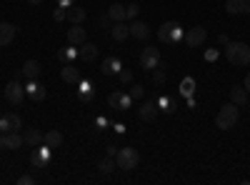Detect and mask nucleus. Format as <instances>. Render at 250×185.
I'll return each mask as SVG.
<instances>
[{"instance_id": "nucleus-1", "label": "nucleus", "mask_w": 250, "mask_h": 185, "mask_svg": "<svg viewBox=\"0 0 250 185\" xmlns=\"http://www.w3.org/2000/svg\"><path fill=\"white\" fill-rule=\"evenodd\" d=\"M225 60L235 68H245L250 65V45L245 43H230L228 40L225 43Z\"/></svg>"}, {"instance_id": "nucleus-2", "label": "nucleus", "mask_w": 250, "mask_h": 185, "mask_svg": "<svg viewBox=\"0 0 250 185\" xmlns=\"http://www.w3.org/2000/svg\"><path fill=\"white\" fill-rule=\"evenodd\" d=\"M240 120V110H238V105L235 103H225V105L218 110V115H215V128H220V130H230V128H235V123Z\"/></svg>"}, {"instance_id": "nucleus-3", "label": "nucleus", "mask_w": 250, "mask_h": 185, "mask_svg": "<svg viewBox=\"0 0 250 185\" xmlns=\"http://www.w3.org/2000/svg\"><path fill=\"white\" fill-rule=\"evenodd\" d=\"M183 35H185V30H183L180 23H175V20H168V23H163L158 28V38L163 40V43H170V45L173 43H180Z\"/></svg>"}, {"instance_id": "nucleus-4", "label": "nucleus", "mask_w": 250, "mask_h": 185, "mask_svg": "<svg viewBox=\"0 0 250 185\" xmlns=\"http://www.w3.org/2000/svg\"><path fill=\"white\" fill-rule=\"evenodd\" d=\"M115 165L120 170H135L140 165V153L135 148H120L115 155Z\"/></svg>"}, {"instance_id": "nucleus-5", "label": "nucleus", "mask_w": 250, "mask_h": 185, "mask_svg": "<svg viewBox=\"0 0 250 185\" xmlns=\"http://www.w3.org/2000/svg\"><path fill=\"white\" fill-rule=\"evenodd\" d=\"M25 98V85H20V80H10V83L5 85V100L10 103V105H20Z\"/></svg>"}, {"instance_id": "nucleus-6", "label": "nucleus", "mask_w": 250, "mask_h": 185, "mask_svg": "<svg viewBox=\"0 0 250 185\" xmlns=\"http://www.w3.org/2000/svg\"><path fill=\"white\" fill-rule=\"evenodd\" d=\"M205 38H208V30H205L203 25H195V28H190V30H185V35H183V40H185L188 48H200V45L205 43Z\"/></svg>"}, {"instance_id": "nucleus-7", "label": "nucleus", "mask_w": 250, "mask_h": 185, "mask_svg": "<svg viewBox=\"0 0 250 185\" xmlns=\"http://www.w3.org/2000/svg\"><path fill=\"white\" fill-rule=\"evenodd\" d=\"M50 150H53V148H48L45 143H43V145H38V148L33 150V155H30L33 168H38V170H45V165L50 163Z\"/></svg>"}, {"instance_id": "nucleus-8", "label": "nucleus", "mask_w": 250, "mask_h": 185, "mask_svg": "<svg viewBox=\"0 0 250 185\" xmlns=\"http://www.w3.org/2000/svg\"><path fill=\"white\" fill-rule=\"evenodd\" d=\"M140 65H143L145 70H155V68L160 65V50H158V48H145V50L140 53Z\"/></svg>"}, {"instance_id": "nucleus-9", "label": "nucleus", "mask_w": 250, "mask_h": 185, "mask_svg": "<svg viewBox=\"0 0 250 185\" xmlns=\"http://www.w3.org/2000/svg\"><path fill=\"white\" fill-rule=\"evenodd\" d=\"M130 103H133L130 93L115 90V93H110V95H108V105H110V108H115V110H128V108H130Z\"/></svg>"}, {"instance_id": "nucleus-10", "label": "nucleus", "mask_w": 250, "mask_h": 185, "mask_svg": "<svg viewBox=\"0 0 250 185\" xmlns=\"http://www.w3.org/2000/svg\"><path fill=\"white\" fill-rule=\"evenodd\" d=\"M20 145H23V135H20L18 130L0 135V148H3V150H18Z\"/></svg>"}, {"instance_id": "nucleus-11", "label": "nucleus", "mask_w": 250, "mask_h": 185, "mask_svg": "<svg viewBox=\"0 0 250 185\" xmlns=\"http://www.w3.org/2000/svg\"><path fill=\"white\" fill-rule=\"evenodd\" d=\"M20 128H23V120H20V115L10 113V115L0 118V133H13V130H20Z\"/></svg>"}, {"instance_id": "nucleus-12", "label": "nucleus", "mask_w": 250, "mask_h": 185, "mask_svg": "<svg viewBox=\"0 0 250 185\" xmlns=\"http://www.w3.org/2000/svg\"><path fill=\"white\" fill-rule=\"evenodd\" d=\"M65 38H68V43L75 45V48H80V45L88 40L85 28H83V25H73V28H68V35H65Z\"/></svg>"}, {"instance_id": "nucleus-13", "label": "nucleus", "mask_w": 250, "mask_h": 185, "mask_svg": "<svg viewBox=\"0 0 250 185\" xmlns=\"http://www.w3.org/2000/svg\"><path fill=\"white\" fill-rule=\"evenodd\" d=\"M158 113H160V108H158V100H148V103H143L140 105V110H138V115H140V120H155L158 118Z\"/></svg>"}, {"instance_id": "nucleus-14", "label": "nucleus", "mask_w": 250, "mask_h": 185, "mask_svg": "<svg viewBox=\"0 0 250 185\" xmlns=\"http://www.w3.org/2000/svg\"><path fill=\"white\" fill-rule=\"evenodd\" d=\"M43 140H45V133H40L38 128H28L25 135H23V143L28 148H38V145H43Z\"/></svg>"}, {"instance_id": "nucleus-15", "label": "nucleus", "mask_w": 250, "mask_h": 185, "mask_svg": "<svg viewBox=\"0 0 250 185\" xmlns=\"http://www.w3.org/2000/svg\"><path fill=\"white\" fill-rule=\"evenodd\" d=\"M60 78L65 80V83H80V68L75 65V63H65L62 65V70H60Z\"/></svg>"}, {"instance_id": "nucleus-16", "label": "nucleus", "mask_w": 250, "mask_h": 185, "mask_svg": "<svg viewBox=\"0 0 250 185\" xmlns=\"http://www.w3.org/2000/svg\"><path fill=\"white\" fill-rule=\"evenodd\" d=\"M225 10L230 13V15H240V13L250 15V0H228Z\"/></svg>"}, {"instance_id": "nucleus-17", "label": "nucleus", "mask_w": 250, "mask_h": 185, "mask_svg": "<svg viewBox=\"0 0 250 185\" xmlns=\"http://www.w3.org/2000/svg\"><path fill=\"white\" fill-rule=\"evenodd\" d=\"M15 38V25L13 23H0V48H8Z\"/></svg>"}, {"instance_id": "nucleus-18", "label": "nucleus", "mask_w": 250, "mask_h": 185, "mask_svg": "<svg viewBox=\"0 0 250 185\" xmlns=\"http://www.w3.org/2000/svg\"><path fill=\"white\" fill-rule=\"evenodd\" d=\"M128 28H130V35H133V38H138V40H145V38L150 35V28L145 25L143 20H138V18L133 20V23H130Z\"/></svg>"}, {"instance_id": "nucleus-19", "label": "nucleus", "mask_w": 250, "mask_h": 185, "mask_svg": "<svg viewBox=\"0 0 250 185\" xmlns=\"http://www.w3.org/2000/svg\"><path fill=\"white\" fill-rule=\"evenodd\" d=\"M103 73H105V75H118L120 70H123V63H120V60L115 58V55H110V58H105V60H103Z\"/></svg>"}, {"instance_id": "nucleus-20", "label": "nucleus", "mask_w": 250, "mask_h": 185, "mask_svg": "<svg viewBox=\"0 0 250 185\" xmlns=\"http://www.w3.org/2000/svg\"><path fill=\"white\" fill-rule=\"evenodd\" d=\"M25 93H28L33 100H43V98H45V85H43V83H38V80H28Z\"/></svg>"}, {"instance_id": "nucleus-21", "label": "nucleus", "mask_w": 250, "mask_h": 185, "mask_svg": "<svg viewBox=\"0 0 250 185\" xmlns=\"http://www.w3.org/2000/svg\"><path fill=\"white\" fill-rule=\"evenodd\" d=\"M85 18H88L85 8H78V5H70L68 8V20H70L73 25H83V23H85Z\"/></svg>"}, {"instance_id": "nucleus-22", "label": "nucleus", "mask_w": 250, "mask_h": 185, "mask_svg": "<svg viewBox=\"0 0 250 185\" xmlns=\"http://www.w3.org/2000/svg\"><path fill=\"white\" fill-rule=\"evenodd\" d=\"M158 108H160V113H165V115H173V113L178 110V103H175V98H170V95H163V98H158Z\"/></svg>"}, {"instance_id": "nucleus-23", "label": "nucleus", "mask_w": 250, "mask_h": 185, "mask_svg": "<svg viewBox=\"0 0 250 185\" xmlns=\"http://www.w3.org/2000/svg\"><path fill=\"white\" fill-rule=\"evenodd\" d=\"M110 35H113V40H118V43H120V40H125V38L130 35V28L125 25V20H120V23H113L110 25Z\"/></svg>"}, {"instance_id": "nucleus-24", "label": "nucleus", "mask_w": 250, "mask_h": 185, "mask_svg": "<svg viewBox=\"0 0 250 185\" xmlns=\"http://www.w3.org/2000/svg\"><path fill=\"white\" fill-rule=\"evenodd\" d=\"M20 70H23L25 80H35V78L40 75V70H43V68H40V63H38V60H25V65L20 68Z\"/></svg>"}, {"instance_id": "nucleus-25", "label": "nucleus", "mask_w": 250, "mask_h": 185, "mask_svg": "<svg viewBox=\"0 0 250 185\" xmlns=\"http://www.w3.org/2000/svg\"><path fill=\"white\" fill-rule=\"evenodd\" d=\"M248 95H250V93H248L243 85H233V88H230V103H235V105H245Z\"/></svg>"}, {"instance_id": "nucleus-26", "label": "nucleus", "mask_w": 250, "mask_h": 185, "mask_svg": "<svg viewBox=\"0 0 250 185\" xmlns=\"http://www.w3.org/2000/svg\"><path fill=\"white\" fill-rule=\"evenodd\" d=\"M78 53H80V58H83V60H88V63H90V60H95V58H98V45H95V43H88V40H85V43L80 45V50H78Z\"/></svg>"}, {"instance_id": "nucleus-27", "label": "nucleus", "mask_w": 250, "mask_h": 185, "mask_svg": "<svg viewBox=\"0 0 250 185\" xmlns=\"http://www.w3.org/2000/svg\"><path fill=\"white\" fill-rule=\"evenodd\" d=\"M78 85H80V88H78V93H80V100L90 103V100H93V95H95V88H93V83H90V80H80Z\"/></svg>"}, {"instance_id": "nucleus-28", "label": "nucleus", "mask_w": 250, "mask_h": 185, "mask_svg": "<svg viewBox=\"0 0 250 185\" xmlns=\"http://www.w3.org/2000/svg\"><path fill=\"white\" fill-rule=\"evenodd\" d=\"M78 55H80V53H78L75 45H70V43H68V48H60V50H58V60H62V63H75Z\"/></svg>"}, {"instance_id": "nucleus-29", "label": "nucleus", "mask_w": 250, "mask_h": 185, "mask_svg": "<svg viewBox=\"0 0 250 185\" xmlns=\"http://www.w3.org/2000/svg\"><path fill=\"white\" fill-rule=\"evenodd\" d=\"M43 143H45L48 148H60V145H62V133H60V130H48Z\"/></svg>"}, {"instance_id": "nucleus-30", "label": "nucleus", "mask_w": 250, "mask_h": 185, "mask_svg": "<svg viewBox=\"0 0 250 185\" xmlns=\"http://www.w3.org/2000/svg\"><path fill=\"white\" fill-rule=\"evenodd\" d=\"M108 18L113 20V23H120V20H125V5H123V3H113L110 10H108Z\"/></svg>"}, {"instance_id": "nucleus-31", "label": "nucleus", "mask_w": 250, "mask_h": 185, "mask_svg": "<svg viewBox=\"0 0 250 185\" xmlns=\"http://www.w3.org/2000/svg\"><path fill=\"white\" fill-rule=\"evenodd\" d=\"M193 93H195V78H183L180 80V95L190 98Z\"/></svg>"}, {"instance_id": "nucleus-32", "label": "nucleus", "mask_w": 250, "mask_h": 185, "mask_svg": "<svg viewBox=\"0 0 250 185\" xmlns=\"http://www.w3.org/2000/svg\"><path fill=\"white\" fill-rule=\"evenodd\" d=\"M115 168H118V165H115V160H113L110 155H108V158H103V160L98 163V170H100V173H105V175H108V173H113Z\"/></svg>"}, {"instance_id": "nucleus-33", "label": "nucleus", "mask_w": 250, "mask_h": 185, "mask_svg": "<svg viewBox=\"0 0 250 185\" xmlns=\"http://www.w3.org/2000/svg\"><path fill=\"white\" fill-rule=\"evenodd\" d=\"M138 13H140V8H138L135 3L125 5V20H135V18H138Z\"/></svg>"}, {"instance_id": "nucleus-34", "label": "nucleus", "mask_w": 250, "mask_h": 185, "mask_svg": "<svg viewBox=\"0 0 250 185\" xmlns=\"http://www.w3.org/2000/svg\"><path fill=\"white\" fill-rule=\"evenodd\" d=\"M53 20H58V23H60V20H68V8L58 5V8H55V13H53Z\"/></svg>"}, {"instance_id": "nucleus-35", "label": "nucleus", "mask_w": 250, "mask_h": 185, "mask_svg": "<svg viewBox=\"0 0 250 185\" xmlns=\"http://www.w3.org/2000/svg\"><path fill=\"white\" fill-rule=\"evenodd\" d=\"M118 78H120V83H123V85H130V83H133V73H130V70H120Z\"/></svg>"}, {"instance_id": "nucleus-36", "label": "nucleus", "mask_w": 250, "mask_h": 185, "mask_svg": "<svg viewBox=\"0 0 250 185\" xmlns=\"http://www.w3.org/2000/svg\"><path fill=\"white\" fill-rule=\"evenodd\" d=\"M153 83H155V85H163V83H165V70H160V65H158L155 73H153Z\"/></svg>"}, {"instance_id": "nucleus-37", "label": "nucleus", "mask_w": 250, "mask_h": 185, "mask_svg": "<svg viewBox=\"0 0 250 185\" xmlns=\"http://www.w3.org/2000/svg\"><path fill=\"white\" fill-rule=\"evenodd\" d=\"M143 95H145L143 85H130V98H133V100H140Z\"/></svg>"}, {"instance_id": "nucleus-38", "label": "nucleus", "mask_w": 250, "mask_h": 185, "mask_svg": "<svg viewBox=\"0 0 250 185\" xmlns=\"http://www.w3.org/2000/svg\"><path fill=\"white\" fill-rule=\"evenodd\" d=\"M218 58H220V53H218L215 48H210V50H205V60H208V63H215Z\"/></svg>"}, {"instance_id": "nucleus-39", "label": "nucleus", "mask_w": 250, "mask_h": 185, "mask_svg": "<svg viewBox=\"0 0 250 185\" xmlns=\"http://www.w3.org/2000/svg\"><path fill=\"white\" fill-rule=\"evenodd\" d=\"M33 183H35L33 175H20V178H18V185H33Z\"/></svg>"}, {"instance_id": "nucleus-40", "label": "nucleus", "mask_w": 250, "mask_h": 185, "mask_svg": "<svg viewBox=\"0 0 250 185\" xmlns=\"http://www.w3.org/2000/svg\"><path fill=\"white\" fill-rule=\"evenodd\" d=\"M118 150H120L118 145H108V155H110V158H115V155H118Z\"/></svg>"}, {"instance_id": "nucleus-41", "label": "nucleus", "mask_w": 250, "mask_h": 185, "mask_svg": "<svg viewBox=\"0 0 250 185\" xmlns=\"http://www.w3.org/2000/svg\"><path fill=\"white\" fill-rule=\"evenodd\" d=\"M55 3L62 5V8H70V5H73V0H55Z\"/></svg>"}, {"instance_id": "nucleus-42", "label": "nucleus", "mask_w": 250, "mask_h": 185, "mask_svg": "<svg viewBox=\"0 0 250 185\" xmlns=\"http://www.w3.org/2000/svg\"><path fill=\"white\" fill-rule=\"evenodd\" d=\"M98 128H108V120L105 118H98Z\"/></svg>"}, {"instance_id": "nucleus-43", "label": "nucleus", "mask_w": 250, "mask_h": 185, "mask_svg": "<svg viewBox=\"0 0 250 185\" xmlns=\"http://www.w3.org/2000/svg\"><path fill=\"white\" fill-rule=\"evenodd\" d=\"M113 128H115V133H125V125H123V123H115Z\"/></svg>"}, {"instance_id": "nucleus-44", "label": "nucleus", "mask_w": 250, "mask_h": 185, "mask_svg": "<svg viewBox=\"0 0 250 185\" xmlns=\"http://www.w3.org/2000/svg\"><path fill=\"white\" fill-rule=\"evenodd\" d=\"M243 88H245V90H248V93H250V73H248V75H245V83H243Z\"/></svg>"}, {"instance_id": "nucleus-45", "label": "nucleus", "mask_w": 250, "mask_h": 185, "mask_svg": "<svg viewBox=\"0 0 250 185\" xmlns=\"http://www.w3.org/2000/svg\"><path fill=\"white\" fill-rule=\"evenodd\" d=\"M28 3H30V5H40V3H43V0H28Z\"/></svg>"}, {"instance_id": "nucleus-46", "label": "nucleus", "mask_w": 250, "mask_h": 185, "mask_svg": "<svg viewBox=\"0 0 250 185\" xmlns=\"http://www.w3.org/2000/svg\"><path fill=\"white\" fill-rule=\"evenodd\" d=\"M0 118H3V115H0Z\"/></svg>"}]
</instances>
